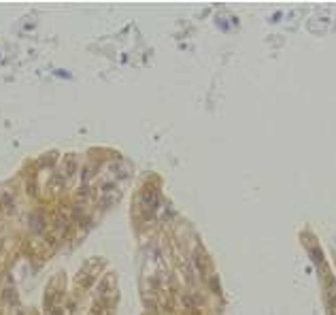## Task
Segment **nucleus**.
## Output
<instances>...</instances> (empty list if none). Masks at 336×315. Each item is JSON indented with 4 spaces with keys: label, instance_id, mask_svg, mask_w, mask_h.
Here are the masks:
<instances>
[{
    "label": "nucleus",
    "instance_id": "nucleus-1",
    "mask_svg": "<svg viewBox=\"0 0 336 315\" xmlns=\"http://www.w3.org/2000/svg\"><path fill=\"white\" fill-rule=\"evenodd\" d=\"M47 315H62V309H51Z\"/></svg>",
    "mask_w": 336,
    "mask_h": 315
}]
</instances>
